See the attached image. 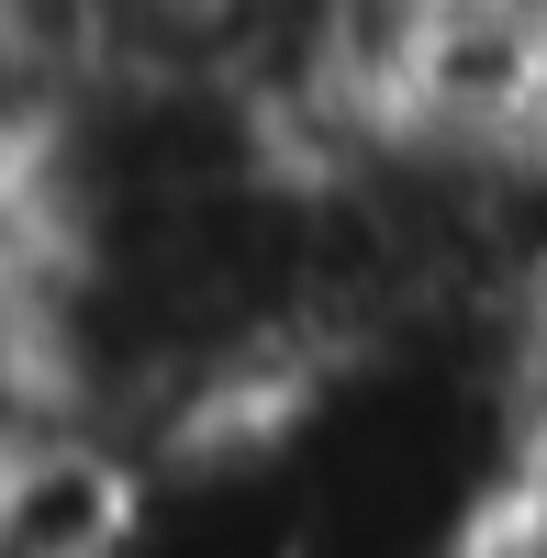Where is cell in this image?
<instances>
[{"instance_id": "cell-1", "label": "cell", "mask_w": 547, "mask_h": 558, "mask_svg": "<svg viewBox=\"0 0 547 558\" xmlns=\"http://www.w3.org/2000/svg\"><path fill=\"white\" fill-rule=\"evenodd\" d=\"M34 425H57V391H45V368H34L23 291H12V268H0V458H12Z\"/></svg>"}, {"instance_id": "cell-2", "label": "cell", "mask_w": 547, "mask_h": 558, "mask_svg": "<svg viewBox=\"0 0 547 558\" xmlns=\"http://www.w3.org/2000/svg\"><path fill=\"white\" fill-rule=\"evenodd\" d=\"M491 12H503V23H525V34L547 45V0H491Z\"/></svg>"}]
</instances>
